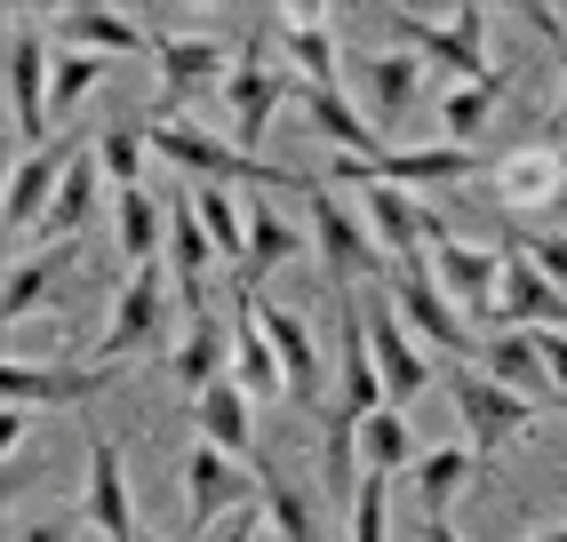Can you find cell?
<instances>
[{
  "mask_svg": "<svg viewBox=\"0 0 567 542\" xmlns=\"http://www.w3.org/2000/svg\"><path fill=\"white\" fill-rule=\"evenodd\" d=\"M305 208H312V248H320V263H328L336 295H352L360 280H375V271H384V248H375L368 216H360V208H344L320 176H312V191H305Z\"/></svg>",
  "mask_w": 567,
  "mask_h": 542,
  "instance_id": "1",
  "label": "cell"
},
{
  "mask_svg": "<svg viewBox=\"0 0 567 542\" xmlns=\"http://www.w3.org/2000/svg\"><path fill=\"white\" fill-rule=\"evenodd\" d=\"M384 24H392V32H400V41H408L415 56H424V64L456 72V88H464V81H487V72H496V64H487V9H480V0H464V9L447 17V24L408 17V9H384Z\"/></svg>",
  "mask_w": 567,
  "mask_h": 542,
  "instance_id": "2",
  "label": "cell"
},
{
  "mask_svg": "<svg viewBox=\"0 0 567 542\" xmlns=\"http://www.w3.org/2000/svg\"><path fill=\"white\" fill-rule=\"evenodd\" d=\"M49 88H56V41L32 32V17H17L9 32V121H17V144L24 152H49Z\"/></svg>",
  "mask_w": 567,
  "mask_h": 542,
  "instance_id": "3",
  "label": "cell"
},
{
  "mask_svg": "<svg viewBox=\"0 0 567 542\" xmlns=\"http://www.w3.org/2000/svg\"><path fill=\"white\" fill-rule=\"evenodd\" d=\"M447 392H456V415H464V431H472V455H480V471H496V447L519 439V431H536V399H519L504 392L496 375H480V367H456L447 375Z\"/></svg>",
  "mask_w": 567,
  "mask_h": 542,
  "instance_id": "4",
  "label": "cell"
},
{
  "mask_svg": "<svg viewBox=\"0 0 567 542\" xmlns=\"http://www.w3.org/2000/svg\"><path fill=\"white\" fill-rule=\"evenodd\" d=\"M161 104L153 121H184V104L208 96L216 81H233L240 72V41H216V32H176V41H161Z\"/></svg>",
  "mask_w": 567,
  "mask_h": 542,
  "instance_id": "5",
  "label": "cell"
},
{
  "mask_svg": "<svg viewBox=\"0 0 567 542\" xmlns=\"http://www.w3.org/2000/svg\"><path fill=\"white\" fill-rule=\"evenodd\" d=\"M296 88H305V81H296V72H280L264 41H240V72L224 81V104H233V144L248 152V160H256L264 128L280 121V104H288Z\"/></svg>",
  "mask_w": 567,
  "mask_h": 542,
  "instance_id": "6",
  "label": "cell"
},
{
  "mask_svg": "<svg viewBox=\"0 0 567 542\" xmlns=\"http://www.w3.org/2000/svg\"><path fill=\"white\" fill-rule=\"evenodd\" d=\"M336 407L328 415H344V423H368V415H384L392 392H384V367H375V343H368V312H360V295H336Z\"/></svg>",
  "mask_w": 567,
  "mask_h": 542,
  "instance_id": "7",
  "label": "cell"
},
{
  "mask_svg": "<svg viewBox=\"0 0 567 542\" xmlns=\"http://www.w3.org/2000/svg\"><path fill=\"white\" fill-rule=\"evenodd\" d=\"M168 312H176V303H168V271H161V263L128 271V288L112 295V312H104V335H96V367H112V359L144 352V343H161Z\"/></svg>",
  "mask_w": 567,
  "mask_h": 542,
  "instance_id": "8",
  "label": "cell"
},
{
  "mask_svg": "<svg viewBox=\"0 0 567 542\" xmlns=\"http://www.w3.org/2000/svg\"><path fill=\"white\" fill-rule=\"evenodd\" d=\"M360 216H368V231H375V248H384L392 263H408V271H424L432 263V240H424V223H432V208L415 200V191H400L384 168H375L368 184H360Z\"/></svg>",
  "mask_w": 567,
  "mask_h": 542,
  "instance_id": "9",
  "label": "cell"
},
{
  "mask_svg": "<svg viewBox=\"0 0 567 542\" xmlns=\"http://www.w3.org/2000/svg\"><path fill=\"white\" fill-rule=\"evenodd\" d=\"M567 184V144H519L496 160V184H487V200L504 216H544Z\"/></svg>",
  "mask_w": 567,
  "mask_h": 542,
  "instance_id": "10",
  "label": "cell"
},
{
  "mask_svg": "<svg viewBox=\"0 0 567 542\" xmlns=\"http://www.w3.org/2000/svg\"><path fill=\"white\" fill-rule=\"evenodd\" d=\"M368 343H375V367H384L392 407H408V399L432 392V359H424V343L408 335V320H400L392 295H368Z\"/></svg>",
  "mask_w": 567,
  "mask_h": 542,
  "instance_id": "11",
  "label": "cell"
},
{
  "mask_svg": "<svg viewBox=\"0 0 567 542\" xmlns=\"http://www.w3.org/2000/svg\"><path fill=\"white\" fill-rule=\"evenodd\" d=\"M49 41L56 49H81V56H161V41H144L136 17H112V9H81V0H64L49 9Z\"/></svg>",
  "mask_w": 567,
  "mask_h": 542,
  "instance_id": "12",
  "label": "cell"
},
{
  "mask_svg": "<svg viewBox=\"0 0 567 542\" xmlns=\"http://www.w3.org/2000/svg\"><path fill=\"white\" fill-rule=\"evenodd\" d=\"M432 280H440V295L456 303L464 320H487V327H496V295H504V256H496V248L447 240V248L432 256Z\"/></svg>",
  "mask_w": 567,
  "mask_h": 542,
  "instance_id": "13",
  "label": "cell"
},
{
  "mask_svg": "<svg viewBox=\"0 0 567 542\" xmlns=\"http://www.w3.org/2000/svg\"><path fill=\"white\" fill-rule=\"evenodd\" d=\"M256 312H264V335H272V352H280L288 399H296V407H312V415H328L336 399H328V359H320L312 327L296 320V312H280V303H256Z\"/></svg>",
  "mask_w": 567,
  "mask_h": 542,
  "instance_id": "14",
  "label": "cell"
},
{
  "mask_svg": "<svg viewBox=\"0 0 567 542\" xmlns=\"http://www.w3.org/2000/svg\"><path fill=\"white\" fill-rule=\"evenodd\" d=\"M392 303H400V320H408V335H415V343H432L440 359H472V327H464L456 303L432 288V271H400Z\"/></svg>",
  "mask_w": 567,
  "mask_h": 542,
  "instance_id": "15",
  "label": "cell"
},
{
  "mask_svg": "<svg viewBox=\"0 0 567 542\" xmlns=\"http://www.w3.org/2000/svg\"><path fill=\"white\" fill-rule=\"evenodd\" d=\"M81 519L104 534V542H136V502H128V455L112 439H89V494H81Z\"/></svg>",
  "mask_w": 567,
  "mask_h": 542,
  "instance_id": "16",
  "label": "cell"
},
{
  "mask_svg": "<svg viewBox=\"0 0 567 542\" xmlns=\"http://www.w3.org/2000/svg\"><path fill=\"white\" fill-rule=\"evenodd\" d=\"M519 327V335H536V327H567V288H551L536 263H527V248H504V295H496V335Z\"/></svg>",
  "mask_w": 567,
  "mask_h": 542,
  "instance_id": "17",
  "label": "cell"
},
{
  "mask_svg": "<svg viewBox=\"0 0 567 542\" xmlns=\"http://www.w3.org/2000/svg\"><path fill=\"white\" fill-rule=\"evenodd\" d=\"M305 121L336 144V160H368V168L392 160V152H384V128H375V112H360L344 88H305Z\"/></svg>",
  "mask_w": 567,
  "mask_h": 542,
  "instance_id": "18",
  "label": "cell"
},
{
  "mask_svg": "<svg viewBox=\"0 0 567 542\" xmlns=\"http://www.w3.org/2000/svg\"><path fill=\"white\" fill-rule=\"evenodd\" d=\"M168 375H176V399H184V407H200L208 383L233 375V327H224L216 312H193V327H184V343H176Z\"/></svg>",
  "mask_w": 567,
  "mask_h": 542,
  "instance_id": "19",
  "label": "cell"
},
{
  "mask_svg": "<svg viewBox=\"0 0 567 542\" xmlns=\"http://www.w3.org/2000/svg\"><path fill=\"white\" fill-rule=\"evenodd\" d=\"M112 383V367H24V359H9L0 367V392H9V407H81V399H96Z\"/></svg>",
  "mask_w": 567,
  "mask_h": 542,
  "instance_id": "20",
  "label": "cell"
},
{
  "mask_svg": "<svg viewBox=\"0 0 567 542\" xmlns=\"http://www.w3.org/2000/svg\"><path fill=\"white\" fill-rule=\"evenodd\" d=\"M72 160H81L72 144H49V152H24L9 168V231H41V216L56 208V184H64Z\"/></svg>",
  "mask_w": 567,
  "mask_h": 542,
  "instance_id": "21",
  "label": "cell"
},
{
  "mask_svg": "<svg viewBox=\"0 0 567 542\" xmlns=\"http://www.w3.org/2000/svg\"><path fill=\"white\" fill-rule=\"evenodd\" d=\"M193 423H200V439H208V447H224L233 462H256V399L240 392L233 375H224V383H208V392H200Z\"/></svg>",
  "mask_w": 567,
  "mask_h": 542,
  "instance_id": "22",
  "label": "cell"
},
{
  "mask_svg": "<svg viewBox=\"0 0 567 542\" xmlns=\"http://www.w3.org/2000/svg\"><path fill=\"white\" fill-rule=\"evenodd\" d=\"M240 471H248V462H233V455L208 447V439L184 455V494H193V519H200V527H208V519H233L240 502H248Z\"/></svg>",
  "mask_w": 567,
  "mask_h": 542,
  "instance_id": "23",
  "label": "cell"
},
{
  "mask_svg": "<svg viewBox=\"0 0 567 542\" xmlns=\"http://www.w3.org/2000/svg\"><path fill=\"white\" fill-rule=\"evenodd\" d=\"M233 383H240L248 399H288V375H280L272 335H264L256 295H240V327H233Z\"/></svg>",
  "mask_w": 567,
  "mask_h": 542,
  "instance_id": "24",
  "label": "cell"
},
{
  "mask_svg": "<svg viewBox=\"0 0 567 542\" xmlns=\"http://www.w3.org/2000/svg\"><path fill=\"white\" fill-rule=\"evenodd\" d=\"M168 263H176V295L193 303V312H208V263H216V240L193 200L168 208Z\"/></svg>",
  "mask_w": 567,
  "mask_h": 542,
  "instance_id": "25",
  "label": "cell"
},
{
  "mask_svg": "<svg viewBox=\"0 0 567 542\" xmlns=\"http://www.w3.org/2000/svg\"><path fill=\"white\" fill-rule=\"evenodd\" d=\"M472 479H480L472 439H447V447H432V455H415V511H424V519H447V502H456Z\"/></svg>",
  "mask_w": 567,
  "mask_h": 542,
  "instance_id": "26",
  "label": "cell"
},
{
  "mask_svg": "<svg viewBox=\"0 0 567 542\" xmlns=\"http://www.w3.org/2000/svg\"><path fill=\"white\" fill-rule=\"evenodd\" d=\"M112 240H121L128 271L161 263V248H168V208L153 200V191H112Z\"/></svg>",
  "mask_w": 567,
  "mask_h": 542,
  "instance_id": "27",
  "label": "cell"
},
{
  "mask_svg": "<svg viewBox=\"0 0 567 542\" xmlns=\"http://www.w3.org/2000/svg\"><path fill=\"white\" fill-rule=\"evenodd\" d=\"M368 96H375V128H400L415 112V96H424V56H415V49L368 56Z\"/></svg>",
  "mask_w": 567,
  "mask_h": 542,
  "instance_id": "28",
  "label": "cell"
},
{
  "mask_svg": "<svg viewBox=\"0 0 567 542\" xmlns=\"http://www.w3.org/2000/svg\"><path fill=\"white\" fill-rule=\"evenodd\" d=\"M504 88H512L504 72H487V81H464V88H447V96H440V144H464V152H472V144H480V128L496 121Z\"/></svg>",
  "mask_w": 567,
  "mask_h": 542,
  "instance_id": "29",
  "label": "cell"
},
{
  "mask_svg": "<svg viewBox=\"0 0 567 542\" xmlns=\"http://www.w3.org/2000/svg\"><path fill=\"white\" fill-rule=\"evenodd\" d=\"M384 176H392L400 191H432V184L480 176V152H464V144H408V152H392V160H384Z\"/></svg>",
  "mask_w": 567,
  "mask_h": 542,
  "instance_id": "30",
  "label": "cell"
},
{
  "mask_svg": "<svg viewBox=\"0 0 567 542\" xmlns=\"http://www.w3.org/2000/svg\"><path fill=\"white\" fill-rule=\"evenodd\" d=\"M96 200H104V168H96V152H81V160L64 168V184H56V208L41 216V231L56 248H72V231H81L89 216H96Z\"/></svg>",
  "mask_w": 567,
  "mask_h": 542,
  "instance_id": "31",
  "label": "cell"
},
{
  "mask_svg": "<svg viewBox=\"0 0 567 542\" xmlns=\"http://www.w3.org/2000/svg\"><path fill=\"white\" fill-rule=\"evenodd\" d=\"M280 49H288V64H296V81L305 88H336V41H328V17L320 9H305V17H280Z\"/></svg>",
  "mask_w": 567,
  "mask_h": 542,
  "instance_id": "32",
  "label": "cell"
},
{
  "mask_svg": "<svg viewBox=\"0 0 567 542\" xmlns=\"http://www.w3.org/2000/svg\"><path fill=\"white\" fill-rule=\"evenodd\" d=\"M305 256V231H296L264 191H248V280H264V271H280Z\"/></svg>",
  "mask_w": 567,
  "mask_h": 542,
  "instance_id": "33",
  "label": "cell"
},
{
  "mask_svg": "<svg viewBox=\"0 0 567 542\" xmlns=\"http://www.w3.org/2000/svg\"><path fill=\"white\" fill-rule=\"evenodd\" d=\"M480 375H496L504 392H519V399H536L544 392V359H536V335H519V327H504V335H487V352H480ZM544 407V399H536Z\"/></svg>",
  "mask_w": 567,
  "mask_h": 542,
  "instance_id": "34",
  "label": "cell"
},
{
  "mask_svg": "<svg viewBox=\"0 0 567 542\" xmlns=\"http://www.w3.org/2000/svg\"><path fill=\"white\" fill-rule=\"evenodd\" d=\"M360 471H415V431H408V415L384 407V415H368L360 423Z\"/></svg>",
  "mask_w": 567,
  "mask_h": 542,
  "instance_id": "35",
  "label": "cell"
},
{
  "mask_svg": "<svg viewBox=\"0 0 567 542\" xmlns=\"http://www.w3.org/2000/svg\"><path fill=\"white\" fill-rule=\"evenodd\" d=\"M193 208H200V223H208L216 256L248 263V200H233V184H200V191H193Z\"/></svg>",
  "mask_w": 567,
  "mask_h": 542,
  "instance_id": "36",
  "label": "cell"
},
{
  "mask_svg": "<svg viewBox=\"0 0 567 542\" xmlns=\"http://www.w3.org/2000/svg\"><path fill=\"white\" fill-rule=\"evenodd\" d=\"M144 152H153L144 128H104L96 136V168L112 176V191H144Z\"/></svg>",
  "mask_w": 567,
  "mask_h": 542,
  "instance_id": "37",
  "label": "cell"
},
{
  "mask_svg": "<svg viewBox=\"0 0 567 542\" xmlns=\"http://www.w3.org/2000/svg\"><path fill=\"white\" fill-rule=\"evenodd\" d=\"M104 56H81V49H56V88H49V121H72V104H81L96 81H104Z\"/></svg>",
  "mask_w": 567,
  "mask_h": 542,
  "instance_id": "38",
  "label": "cell"
},
{
  "mask_svg": "<svg viewBox=\"0 0 567 542\" xmlns=\"http://www.w3.org/2000/svg\"><path fill=\"white\" fill-rule=\"evenodd\" d=\"M64 263H72V248H49V256H24V263L9 271V320H32V303L56 288Z\"/></svg>",
  "mask_w": 567,
  "mask_h": 542,
  "instance_id": "39",
  "label": "cell"
},
{
  "mask_svg": "<svg viewBox=\"0 0 567 542\" xmlns=\"http://www.w3.org/2000/svg\"><path fill=\"white\" fill-rule=\"evenodd\" d=\"M264 487V511H272V527H280V542H320V527H312V511H305V494H288L272 471L256 479Z\"/></svg>",
  "mask_w": 567,
  "mask_h": 542,
  "instance_id": "40",
  "label": "cell"
},
{
  "mask_svg": "<svg viewBox=\"0 0 567 542\" xmlns=\"http://www.w3.org/2000/svg\"><path fill=\"white\" fill-rule=\"evenodd\" d=\"M384 502H392V479L368 471L360 494H352V542H384Z\"/></svg>",
  "mask_w": 567,
  "mask_h": 542,
  "instance_id": "41",
  "label": "cell"
},
{
  "mask_svg": "<svg viewBox=\"0 0 567 542\" xmlns=\"http://www.w3.org/2000/svg\"><path fill=\"white\" fill-rule=\"evenodd\" d=\"M536 359L551 375V399L567 407V327H536Z\"/></svg>",
  "mask_w": 567,
  "mask_h": 542,
  "instance_id": "42",
  "label": "cell"
},
{
  "mask_svg": "<svg viewBox=\"0 0 567 542\" xmlns=\"http://www.w3.org/2000/svg\"><path fill=\"white\" fill-rule=\"evenodd\" d=\"M527 263H536L551 288H567V231H536V240H527Z\"/></svg>",
  "mask_w": 567,
  "mask_h": 542,
  "instance_id": "43",
  "label": "cell"
},
{
  "mask_svg": "<svg viewBox=\"0 0 567 542\" xmlns=\"http://www.w3.org/2000/svg\"><path fill=\"white\" fill-rule=\"evenodd\" d=\"M208 542H264V511H256V502H240L233 519H216V534H208Z\"/></svg>",
  "mask_w": 567,
  "mask_h": 542,
  "instance_id": "44",
  "label": "cell"
},
{
  "mask_svg": "<svg viewBox=\"0 0 567 542\" xmlns=\"http://www.w3.org/2000/svg\"><path fill=\"white\" fill-rule=\"evenodd\" d=\"M527 24H536L544 41L559 49V128H567V41H559V17H551V9H527Z\"/></svg>",
  "mask_w": 567,
  "mask_h": 542,
  "instance_id": "45",
  "label": "cell"
},
{
  "mask_svg": "<svg viewBox=\"0 0 567 542\" xmlns=\"http://www.w3.org/2000/svg\"><path fill=\"white\" fill-rule=\"evenodd\" d=\"M24 439H32V407H9V415H0V455H24Z\"/></svg>",
  "mask_w": 567,
  "mask_h": 542,
  "instance_id": "46",
  "label": "cell"
},
{
  "mask_svg": "<svg viewBox=\"0 0 567 542\" xmlns=\"http://www.w3.org/2000/svg\"><path fill=\"white\" fill-rule=\"evenodd\" d=\"M17 542H72V519H32L17 527Z\"/></svg>",
  "mask_w": 567,
  "mask_h": 542,
  "instance_id": "47",
  "label": "cell"
},
{
  "mask_svg": "<svg viewBox=\"0 0 567 542\" xmlns=\"http://www.w3.org/2000/svg\"><path fill=\"white\" fill-rule=\"evenodd\" d=\"M424 542H464V534L447 527V519H424Z\"/></svg>",
  "mask_w": 567,
  "mask_h": 542,
  "instance_id": "48",
  "label": "cell"
},
{
  "mask_svg": "<svg viewBox=\"0 0 567 542\" xmlns=\"http://www.w3.org/2000/svg\"><path fill=\"white\" fill-rule=\"evenodd\" d=\"M527 542H567V527H544V534H527Z\"/></svg>",
  "mask_w": 567,
  "mask_h": 542,
  "instance_id": "49",
  "label": "cell"
},
{
  "mask_svg": "<svg viewBox=\"0 0 567 542\" xmlns=\"http://www.w3.org/2000/svg\"><path fill=\"white\" fill-rule=\"evenodd\" d=\"M136 542H153V534H136Z\"/></svg>",
  "mask_w": 567,
  "mask_h": 542,
  "instance_id": "50",
  "label": "cell"
}]
</instances>
